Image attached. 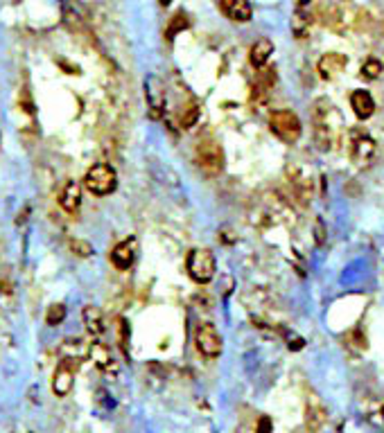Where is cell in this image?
Returning a JSON list of instances; mask_svg holds the SVG:
<instances>
[{"instance_id":"cell-25","label":"cell","mask_w":384,"mask_h":433,"mask_svg":"<svg viewBox=\"0 0 384 433\" xmlns=\"http://www.w3.org/2000/svg\"><path fill=\"white\" fill-rule=\"evenodd\" d=\"M197 118H199V108H197V104H190L186 111L181 113V127L190 129L197 122Z\"/></svg>"},{"instance_id":"cell-24","label":"cell","mask_w":384,"mask_h":433,"mask_svg":"<svg viewBox=\"0 0 384 433\" xmlns=\"http://www.w3.org/2000/svg\"><path fill=\"white\" fill-rule=\"evenodd\" d=\"M64 319H66V307L64 305H52L48 309V314H45V323L52 325V327L64 323Z\"/></svg>"},{"instance_id":"cell-10","label":"cell","mask_w":384,"mask_h":433,"mask_svg":"<svg viewBox=\"0 0 384 433\" xmlns=\"http://www.w3.org/2000/svg\"><path fill=\"white\" fill-rule=\"evenodd\" d=\"M328 422V411L317 395H310L305 401V424L310 433H319Z\"/></svg>"},{"instance_id":"cell-8","label":"cell","mask_w":384,"mask_h":433,"mask_svg":"<svg viewBox=\"0 0 384 433\" xmlns=\"http://www.w3.org/2000/svg\"><path fill=\"white\" fill-rule=\"evenodd\" d=\"M195 343H197V350L208 359H215L221 354V336L219 332L215 330V325L211 323H202L195 330Z\"/></svg>"},{"instance_id":"cell-11","label":"cell","mask_w":384,"mask_h":433,"mask_svg":"<svg viewBox=\"0 0 384 433\" xmlns=\"http://www.w3.org/2000/svg\"><path fill=\"white\" fill-rule=\"evenodd\" d=\"M145 95H147V106H149V118L158 120L165 111V90L160 86L158 77H149L145 82Z\"/></svg>"},{"instance_id":"cell-33","label":"cell","mask_w":384,"mask_h":433,"mask_svg":"<svg viewBox=\"0 0 384 433\" xmlns=\"http://www.w3.org/2000/svg\"><path fill=\"white\" fill-rule=\"evenodd\" d=\"M382 422H384V408H382Z\"/></svg>"},{"instance_id":"cell-27","label":"cell","mask_w":384,"mask_h":433,"mask_svg":"<svg viewBox=\"0 0 384 433\" xmlns=\"http://www.w3.org/2000/svg\"><path fill=\"white\" fill-rule=\"evenodd\" d=\"M118 341H120V347H122V352L127 354V343H129V325L125 319H120L118 321Z\"/></svg>"},{"instance_id":"cell-29","label":"cell","mask_w":384,"mask_h":433,"mask_svg":"<svg viewBox=\"0 0 384 433\" xmlns=\"http://www.w3.org/2000/svg\"><path fill=\"white\" fill-rule=\"evenodd\" d=\"M317 242L324 244V226L321 223H317Z\"/></svg>"},{"instance_id":"cell-6","label":"cell","mask_w":384,"mask_h":433,"mask_svg":"<svg viewBox=\"0 0 384 433\" xmlns=\"http://www.w3.org/2000/svg\"><path fill=\"white\" fill-rule=\"evenodd\" d=\"M186 267H188V275L197 284H208L215 277V271H217V264H215V255L208 249L190 251Z\"/></svg>"},{"instance_id":"cell-7","label":"cell","mask_w":384,"mask_h":433,"mask_svg":"<svg viewBox=\"0 0 384 433\" xmlns=\"http://www.w3.org/2000/svg\"><path fill=\"white\" fill-rule=\"evenodd\" d=\"M80 368L77 359H64L59 361V366L55 368V375H52V393L57 397H68L75 386V373Z\"/></svg>"},{"instance_id":"cell-15","label":"cell","mask_w":384,"mask_h":433,"mask_svg":"<svg viewBox=\"0 0 384 433\" xmlns=\"http://www.w3.org/2000/svg\"><path fill=\"white\" fill-rule=\"evenodd\" d=\"M350 108L359 120H368L375 113V99L368 90H352L350 92Z\"/></svg>"},{"instance_id":"cell-3","label":"cell","mask_w":384,"mask_h":433,"mask_svg":"<svg viewBox=\"0 0 384 433\" xmlns=\"http://www.w3.org/2000/svg\"><path fill=\"white\" fill-rule=\"evenodd\" d=\"M287 179L291 185V192L303 206H307L314 199V190H317V181H314V172L303 162H289L287 165Z\"/></svg>"},{"instance_id":"cell-28","label":"cell","mask_w":384,"mask_h":433,"mask_svg":"<svg viewBox=\"0 0 384 433\" xmlns=\"http://www.w3.org/2000/svg\"><path fill=\"white\" fill-rule=\"evenodd\" d=\"M258 433H272V420L269 417H260L258 420Z\"/></svg>"},{"instance_id":"cell-1","label":"cell","mask_w":384,"mask_h":433,"mask_svg":"<svg viewBox=\"0 0 384 433\" xmlns=\"http://www.w3.org/2000/svg\"><path fill=\"white\" fill-rule=\"evenodd\" d=\"M344 136V120L341 113L328 102H319L314 106V143L319 149L330 151L339 147Z\"/></svg>"},{"instance_id":"cell-13","label":"cell","mask_w":384,"mask_h":433,"mask_svg":"<svg viewBox=\"0 0 384 433\" xmlns=\"http://www.w3.org/2000/svg\"><path fill=\"white\" fill-rule=\"evenodd\" d=\"M136 251H138V242L132 237V239H125V242H120L115 249L111 251V262L115 269L120 271H127L132 269L134 260H136Z\"/></svg>"},{"instance_id":"cell-16","label":"cell","mask_w":384,"mask_h":433,"mask_svg":"<svg viewBox=\"0 0 384 433\" xmlns=\"http://www.w3.org/2000/svg\"><path fill=\"white\" fill-rule=\"evenodd\" d=\"M88 359L93 361V366L104 370V373H109V370H115V361H113V354L109 350V345L102 343V341H93L88 345Z\"/></svg>"},{"instance_id":"cell-20","label":"cell","mask_w":384,"mask_h":433,"mask_svg":"<svg viewBox=\"0 0 384 433\" xmlns=\"http://www.w3.org/2000/svg\"><path fill=\"white\" fill-rule=\"evenodd\" d=\"M82 319H84V325H86V332L91 336H99L104 332V319H102L99 307L86 305V307H84V312H82Z\"/></svg>"},{"instance_id":"cell-18","label":"cell","mask_w":384,"mask_h":433,"mask_svg":"<svg viewBox=\"0 0 384 433\" xmlns=\"http://www.w3.org/2000/svg\"><path fill=\"white\" fill-rule=\"evenodd\" d=\"M61 208H64L66 212H77L82 206V185L77 181H68L64 192H61V199H59Z\"/></svg>"},{"instance_id":"cell-31","label":"cell","mask_w":384,"mask_h":433,"mask_svg":"<svg viewBox=\"0 0 384 433\" xmlns=\"http://www.w3.org/2000/svg\"><path fill=\"white\" fill-rule=\"evenodd\" d=\"M16 433H32V431H27V429H16Z\"/></svg>"},{"instance_id":"cell-17","label":"cell","mask_w":384,"mask_h":433,"mask_svg":"<svg viewBox=\"0 0 384 433\" xmlns=\"http://www.w3.org/2000/svg\"><path fill=\"white\" fill-rule=\"evenodd\" d=\"M276 84V71L274 68H260V73L256 77V84H253V90H251V97L256 99V102H265L269 90L274 88Z\"/></svg>"},{"instance_id":"cell-23","label":"cell","mask_w":384,"mask_h":433,"mask_svg":"<svg viewBox=\"0 0 384 433\" xmlns=\"http://www.w3.org/2000/svg\"><path fill=\"white\" fill-rule=\"evenodd\" d=\"M188 25H190V21H188L186 14H183V12L174 14L172 21H170V27H167V32H165V36H167V38H172L176 32H181V29H186Z\"/></svg>"},{"instance_id":"cell-2","label":"cell","mask_w":384,"mask_h":433,"mask_svg":"<svg viewBox=\"0 0 384 433\" xmlns=\"http://www.w3.org/2000/svg\"><path fill=\"white\" fill-rule=\"evenodd\" d=\"M195 165L206 176H219L224 172V149L213 138H204L195 147Z\"/></svg>"},{"instance_id":"cell-32","label":"cell","mask_w":384,"mask_h":433,"mask_svg":"<svg viewBox=\"0 0 384 433\" xmlns=\"http://www.w3.org/2000/svg\"><path fill=\"white\" fill-rule=\"evenodd\" d=\"M307 3H310V0H298V5H307Z\"/></svg>"},{"instance_id":"cell-12","label":"cell","mask_w":384,"mask_h":433,"mask_svg":"<svg viewBox=\"0 0 384 433\" xmlns=\"http://www.w3.org/2000/svg\"><path fill=\"white\" fill-rule=\"evenodd\" d=\"M346 64H348V59H346L344 54H339V52H328V54H324V57L319 59L317 73H319L321 79L333 82V79H337V77H339L346 71Z\"/></svg>"},{"instance_id":"cell-26","label":"cell","mask_w":384,"mask_h":433,"mask_svg":"<svg viewBox=\"0 0 384 433\" xmlns=\"http://www.w3.org/2000/svg\"><path fill=\"white\" fill-rule=\"evenodd\" d=\"M71 251L75 255H80V258H88V255L93 253V246L84 242V239H71Z\"/></svg>"},{"instance_id":"cell-5","label":"cell","mask_w":384,"mask_h":433,"mask_svg":"<svg viewBox=\"0 0 384 433\" xmlns=\"http://www.w3.org/2000/svg\"><path fill=\"white\" fill-rule=\"evenodd\" d=\"M84 188L95 197H106L118 188V174L111 165L106 162H97L84 176Z\"/></svg>"},{"instance_id":"cell-30","label":"cell","mask_w":384,"mask_h":433,"mask_svg":"<svg viewBox=\"0 0 384 433\" xmlns=\"http://www.w3.org/2000/svg\"><path fill=\"white\" fill-rule=\"evenodd\" d=\"M158 3H160V5H170L172 0H158Z\"/></svg>"},{"instance_id":"cell-14","label":"cell","mask_w":384,"mask_h":433,"mask_svg":"<svg viewBox=\"0 0 384 433\" xmlns=\"http://www.w3.org/2000/svg\"><path fill=\"white\" fill-rule=\"evenodd\" d=\"M219 7L226 14V18L235 23H249L253 16L249 0H219Z\"/></svg>"},{"instance_id":"cell-21","label":"cell","mask_w":384,"mask_h":433,"mask_svg":"<svg viewBox=\"0 0 384 433\" xmlns=\"http://www.w3.org/2000/svg\"><path fill=\"white\" fill-rule=\"evenodd\" d=\"M310 25H312V18L307 16L305 12H296L294 18H291V29H294V34L298 38H305L307 32H310Z\"/></svg>"},{"instance_id":"cell-4","label":"cell","mask_w":384,"mask_h":433,"mask_svg":"<svg viewBox=\"0 0 384 433\" xmlns=\"http://www.w3.org/2000/svg\"><path fill=\"white\" fill-rule=\"evenodd\" d=\"M269 129L274 131L276 138H280V140L287 145L298 143V138L303 134L298 115L294 111H287V108H280V111H274L269 115Z\"/></svg>"},{"instance_id":"cell-19","label":"cell","mask_w":384,"mask_h":433,"mask_svg":"<svg viewBox=\"0 0 384 433\" xmlns=\"http://www.w3.org/2000/svg\"><path fill=\"white\" fill-rule=\"evenodd\" d=\"M274 54V43L269 41V38H260V41H256L251 45V50H249V61H251V66L253 68H265L267 66V61L269 57Z\"/></svg>"},{"instance_id":"cell-22","label":"cell","mask_w":384,"mask_h":433,"mask_svg":"<svg viewBox=\"0 0 384 433\" xmlns=\"http://www.w3.org/2000/svg\"><path fill=\"white\" fill-rule=\"evenodd\" d=\"M384 73V66H382V61L380 59H366L364 61V66H362V77L368 82H375V79H380Z\"/></svg>"},{"instance_id":"cell-9","label":"cell","mask_w":384,"mask_h":433,"mask_svg":"<svg viewBox=\"0 0 384 433\" xmlns=\"http://www.w3.org/2000/svg\"><path fill=\"white\" fill-rule=\"evenodd\" d=\"M350 158L352 165L359 169L371 167V162L375 158V140L366 134H355L350 143Z\"/></svg>"}]
</instances>
